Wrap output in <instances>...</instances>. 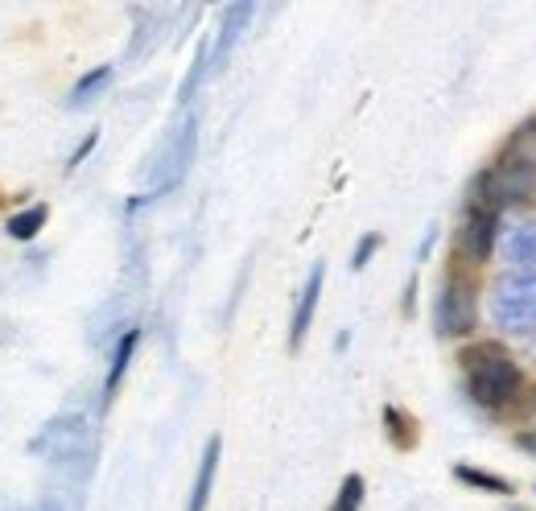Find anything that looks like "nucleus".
<instances>
[{
  "label": "nucleus",
  "mask_w": 536,
  "mask_h": 511,
  "mask_svg": "<svg viewBox=\"0 0 536 511\" xmlns=\"http://www.w3.org/2000/svg\"><path fill=\"white\" fill-rule=\"evenodd\" d=\"M458 367H462V380H466V392L479 408L487 413H504V408L520 404V392H524V371L520 363L512 359V351L504 343H471L462 347L458 355Z\"/></svg>",
  "instance_id": "nucleus-1"
},
{
  "label": "nucleus",
  "mask_w": 536,
  "mask_h": 511,
  "mask_svg": "<svg viewBox=\"0 0 536 511\" xmlns=\"http://www.w3.org/2000/svg\"><path fill=\"white\" fill-rule=\"evenodd\" d=\"M479 268H471L466 260L450 256L446 264V281L433 305V322H438V338H466L479 326Z\"/></svg>",
  "instance_id": "nucleus-2"
},
{
  "label": "nucleus",
  "mask_w": 536,
  "mask_h": 511,
  "mask_svg": "<svg viewBox=\"0 0 536 511\" xmlns=\"http://www.w3.org/2000/svg\"><path fill=\"white\" fill-rule=\"evenodd\" d=\"M491 318L508 334H536V272H504L491 285Z\"/></svg>",
  "instance_id": "nucleus-3"
},
{
  "label": "nucleus",
  "mask_w": 536,
  "mask_h": 511,
  "mask_svg": "<svg viewBox=\"0 0 536 511\" xmlns=\"http://www.w3.org/2000/svg\"><path fill=\"white\" fill-rule=\"evenodd\" d=\"M487 178H491L499 202H504V211L536 202V161H528V157H516V153L499 149V157L487 165Z\"/></svg>",
  "instance_id": "nucleus-4"
},
{
  "label": "nucleus",
  "mask_w": 536,
  "mask_h": 511,
  "mask_svg": "<svg viewBox=\"0 0 536 511\" xmlns=\"http://www.w3.org/2000/svg\"><path fill=\"white\" fill-rule=\"evenodd\" d=\"M495 248H499V215L462 211V223L454 231V256L471 268H483V260H491Z\"/></svg>",
  "instance_id": "nucleus-5"
},
{
  "label": "nucleus",
  "mask_w": 536,
  "mask_h": 511,
  "mask_svg": "<svg viewBox=\"0 0 536 511\" xmlns=\"http://www.w3.org/2000/svg\"><path fill=\"white\" fill-rule=\"evenodd\" d=\"M499 252L512 264V272H536V223H516L499 231Z\"/></svg>",
  "instance_id": "nucleus-6"
},
{
  "label": "nucleus",
  "mask_w": 536,
  "mask_h": 511,
  "mask_svg": "<svg viewBox=\"0 0 536 511\" xmlns=\"http://www.w3.org/2000/svg\"><path fill=\"white\" fill-rule=\"evenodd\" d=\"M322 281H326V268L314 264L310 268V281L306 289H301V301L293 310V326H289V351H301V343H306V330L314 322V310H318V297H322Z\"/></svg>",
  "instance_id": "nucleus-7"
},
{
  "label": "nucleus",
  "mask_w": 536,
  "mask_h": 511,
  "mask_svg": "<svg viewBox=\"0 0 536 511\" xmlns=\"http://www.w3.org/2000/svg\"><path fill=\"white\" fill-rule=\"evenodd\" d=\"M190 153H194V120H186V124L174 132V141H170V161H165V174H161L157 190H165V186L182 182L186 165H190Z\"/></svg>",
  "instance_id": "nucleus-8"
},
{
  "label": "nucleus",
  "mask_w": 536,
  "mask_h": 511,
  "mask_svg": "<svg viewBox=\"0 0 536 511\" xmlns=\"http://www.w3.org/2000/svg\"><path fill=\"white\" fill-rule=\"evenodd\" d=\"M137 343H141V330H137V326L120 334V343H116V351H112L108 380H104V404H112V396H116V388H120V380H124V371H128V363H132V351H137Z\"/></svg>",
  "instance_id": "nucleus-9"
},
{
  "label": "nucleus",
  "mask_w": 536,
  "mask_h": 511,
  "mask_svg": "<svg viewBox=\"0 0 536 511\" xmlns=\"http://www.w3.org/2000/svg\"><path fill=\"white\" fill-rule=\"evenodd\" d=\"M384 433H388V441L396 450H413L421 441L417 421L405 413V408H396V404H384Z\"/></svg>",
  "instance_id": "nucleus-10"
},
{
  "label": "nucleus",
  "mask_w": 536,
  "mask_h": 511,
  "mask_svg": "<svg viewBox=\"0 0 536 511\" xmlns=\"http://www.w3.org/2000/svg\"><path fill=\"white\" fill-rule=\"evenodd\" d=\"M215 466H219V437L207 441V454H203L198 479H194V487H190V503H186V511H207V495H211V483H215Z\"/></svg>",
  "instance_id": "nucleus-11"
},
{
  "label": "nucleus",
  "mask_w": 536,
  "mask_h": 511,
  "mask_svg": "<svg viewBox=\"0 0 536 511\" xmlns=\"http://www.w3.org/2000/svg\"><path fill=\"white\" fill-rule=\"evenodd\" d=\"M46 219H50V207L46 202H33V207H25V211H17V215H9V223H5V231L13 235V240H33L42 227H46Z\"/></svg>",
  "instance_id": "nucleus-12"
},
{
  "label": "nucleus",
  "mask_w": 536,
  "mask_h": 511,
  "mask_svg": "<svg viewBox=\"0 0 536 511\" xmlns=\"http://www.w3.org/2000/svg\"><path fill=\"white\" fill-rule=\"evenodd\" d=\"M454 479L475 487V491H487V495H512V483L504 474H491V470H479V466H454Z\"/></svg>",
  "instance_id": "nucleus-13"
},
{
  "label": "nucleus",
  "mask_w": 536,
  "mask_h": 511,
  "mask_svg": "<svg viewBox=\"0 0 536 511\" xmlns=\"http://www.w3.org/2000/svg\"><path fill=\"white\" fill-rule=\"evenodd\" d=\"M112 83V66H95V71H87L79 83H75V91H71V104L79 108V104H87V99H95L99 91H104Z\"/></svg>",
  "instance_id": "nucleus-14"
},
{
  "label": "nucleus",
  "mask_w": 536,
  "mask_h": 511,
  "mask_svg": "<svg viewBox=\"0 0 536 511\" xmlns=\"http://www.w3.org/2000/svg\"><path fill=\"white\" fill-rule=\"evenodd\" d=\"M504 153H516V157H528V161H536V116L532 120H524L508 141H504Z\"/></svg>",
  "instance_id": "nucleus-15"
},
{
  "label": "nucleus",
  "mask_w": 536,
  "mask_h": 511,
  "mask_svg": "<svg viewBox=\"0 0 536 511\" xmlns=\"http://www.w3.org/2000/svg\"><path fill=\"white\" fill-rule=\"evenodd\" d=\"M359 503H363V474H347L343 491H339V499H334L330 511H359Z\"/></svg>",
  "instance_id": "nucleus-16"
},
{
  "label": "nucleus",
  "mask_w": 536,
  "mask_h": 511,
  "mask_svg": "<svg viewBox=\"0 0 536 511\" xmlns=\"http://www.w3.org/2000/svg\"><path fill=\"white\" fill-rule=\"evenodd\" d=\"M248 13H252L248 5H231V9H227V21H223V42H219V58L231 50V42L240 38V25L248 21Z\"/></svg>",
  "instance_id": "nucleus-17"
},
{
  "label": "nucleus",
  "mask_w": 536,
  "mask_h": 511,
  "mask_svg": "<svg viewBox=\"0 0 536 511\" xmlns=\"http://www.w3.org/2000/svg\"><path fill=\"white\" fill-rule=\"evenodd\" d=\"M384 244V235L380 231H367L363 240H359V248H355V256H351V268H367V260H372V252Z\"/></svg>",
  "instance_id": "nucleus-18"
},
{
  "label": "nucleus",
  "mask_w": 536,
  "mask_h": 511,
  "mask_svg": "<svg viewBox=\"0 0 536 511\" xmlns=\"http://www.w3.org/2000/svg\"><path fill=\"white\" fill-rule=\"evenodd\" d=\"M95 141H99V136H95V132H91V136H87V141H83V145H79V149H75V153H71V161H66V169H75V165H79V161H83V157H87V153H91V149H95Z\"/></svg>",
  "instance_id": "nucleus-19"
},
{
  "label": "nucleus",
  "mask_w": 536,
  "mask_h": 511,
  "mask_svg": "<svg viewBox=\"0 0 536 511\" xmlns=\"http://www.w3.org/2000/svg\"><path fill=\"white\" fill-rule=\"evenodd\" d=\"M516 446H520L528 458H536V429H528V433H516Z\"/></svg>",
  "instance_id": "nucleus-20"
}]
</instances>
